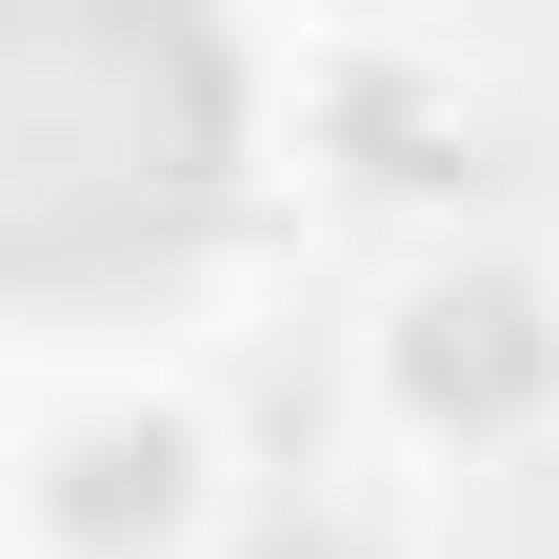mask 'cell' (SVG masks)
Listing matches in <instances>:
<instances>
[{
	"label": "cell",
	"instance_id": "1",
	"mask_svg": "<svg viewBox=\"0 0 559 559\" xmlns=\"http://www.w3.org/2000/svg\"><path fill=\"white\" fill-rule=\"evenodd\" d=\"M221 40L160 0H0V280L81 300V280L180 260L221 200Z\"/></svg>",
	"mask_w": 559,
	"mask_h": 559
},
{
	"label": "cell",
	"instance_id": "2",
	"mask_svg": "<svg viewBox=\"0 0 559 559\" xmlns=\"http://www.w3.org/2000/svg\"><path fill=\"white\" fill-rule=\"evenodd\" d=\"M539 380V320L520 300H440V320H419V400H440V419H500Z\"/></svg>",
	"mask_w": 559,
	"mask_h": 559
},
{
	"label": "cell",
	"instance_id": "3",
	"mask_svg": "<svg viewBox=\"0 0 559 559\" xmlns=\"http://www.w3.org/2000/svg\"><path fill=\"white\" fill-rule=\"evenodd\" d=\"M160 500H180V440H81L60 460V520L81 539H160Z\"/></svg>",
	"mask_w": 559,
	"mask_h": 559
}]
</instances>
